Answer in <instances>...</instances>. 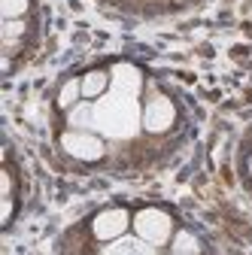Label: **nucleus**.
I'll return each mask as SVG.
<instances>
[{
  "instance_id": "obj_1",
  "label": "nucleus",
  "mask_w": 252,
  "mask_h": 255,
  "mask_svg": "<svg viewBox=\"0 0 252 255\" xmlns=\"http://www.w3.org/2000/svg\"><path fill=\"white\" fill-rule=\"evenodd\" d=\"M140 122L143 113L137 110V101L131 94H104L94 104V131L104 137H131Z\"/></svg>"
},
{
  "instance_id": "obj_2",
  "label": "nucleus",
  "mask_w": 252,
  "mask_h": 255,
  "mask_svg": "<svg viewBox=\"0 0 252 255\" xmlns=\"http://www.w3.org/2000/svg\"><path fill=\"white\" fill-rule=\"evenodd\" d=\"M134 231L149 246H164L173 237V219L164 210H140L134 216Z\"/></svg>"
},
{
  "instance_id": "obj_3",
  "label": "nucleus",
  "mask_w": 252,
  "mask_h": 255,
  "mask_svg": "<svg viewBox=\"0 0 252 255\" xmlns=\"http://www.w3.org/2000/svg\"><path fill=\"white\" fill-rule=\"evenodd\" d=\"M61 146L76 161H101L104 158V140L98 131H67L61 137Z\"/></svg>"
},
{
  "instance_id": "obj_4",
  "label": "nucleus",
  "mask_w": 252,
  "mask_h": 255,
  "mask_svg": "<svg viewBox=\"0 0 252 255\" xmlns=\"http://www.w3.org/2000/svg\"><path fill=\"white\" fill-rule=\"evenodd\" d=\"M173 104L164 98V94H155V98L146 104V110H143V128L146 131H152V134H161V131H167V128L173 125Z\"/></svg>"
},
{
  "instance_id": "obj_5",
  "label": "nucleus",
  "mask_w": 252,
  "mask_h": 255,
  "mask_svg": "<svg viewBox=\"0 0 252 255\" xmlns=\"http://www.w3.org/2000/svg\"><path fill=\"white\" fill-rule=\"evenodd\" d=\"M91 231H94L98 240H107V243L119 240L125 231H128V213H125V210H104V213L94 216Z\"/></svg>"
},
{
  "instance_id": "obj_6",
  "label": "nucleus",
  "mask_w": 252,
  "mask_h": 255,
  "mask_svg": "<svg viewBox=\"0 0 252 255\" xmlns=\"http://www.w3.org/2000/svg\"><path fill=\"white\" fill-rule=\"evenodd\" d=\"M113 79H116V91H119V94H131V98H137V91H140V85H143L140 70L128 67V64H119V67L113 70Z\"/></svg>"
},
{
  "instance_id": "obj_7",
  "label": "nucleus",
  "mask_w": 252,
  "mask_h": 255,
  "mask_svg": "<svg viewBox=\"0 0 252 255\" xmlns=\"http://www.w3.org/2000/svg\"><path fill=\"white\" fill-rule=\"evenodd\" d=\"M110 88V73L107 70H88L82 76V98L85 101H101Z\"/></svg>"
},
{
  "instance_id": "obj_8",
  "label": "nucleus",
  "mask_w": 252,
  "mask_h": 255,
  "mask_svg": "<svg viewBox=\"0 0 252 255\" xmlns=\"http://www.w3.org/2000/svg\"><path fill=\"white\" fill-rule=\"evenodd\" d=\"M67 125H70V131H94V104L85 101L67 110Z\"/></svg>"
},
{
  "instance_id": "obj_9",
  "label": "nucleus",
  "mask_w": 252,
  "mask_h": 255,
  "mask_svg": "<svg viewBox=\"0 0 252 255\" xmlns=\"http://www.w3.org/2000/svg\"><path fill=\"white\" fill-rule=\"evenodd\" d=\"M82 98V79H67L58 91V107L61 110H73Z\"/></svg>"
},
{
  "instance_id": "obj_10",
  "label": "nucleus",
  "mask_w": 252,
  "mask_h": 255,
  "mask_svg": "<svg viewBox=\"0 0 252 255\" xmlns=\"http://www.w3.org/2000/svg\"><path fill=\"white\" fill-rule=\"evenodd\" d=\"M170 246H173V255H198L201 252V243L195 240V234H188V231H176Z\"/></svg>"
},
{
  "instance_id": "obj_11",
  "label": "nucleus",
  "mask_w": 252,
  "mask_h": 255,
  "mask_svg": "<svg viewBox=\"0 0 252 255\" xmlns=\"http://www.w3.org/2000/svg\"><path fill=\"white\" fill-rule=\"evenodd\" d=\"M104 255H152V252L143 249V243H137V240H122V243L110 246Z\"/></svg>"
},
{
  "instance_id": "obj_12",
  "label": "nucleus",
  "mask_w": 252,
  "mask_h": 255,
  "mask_svg": "<svg viewBox=\"0 0 252 255\" xmlns=\"http://www.w3.org/2000/svg\"><path fill=\"white\" fill-rule=\"evenodd\" d=\"M27 3L30 0H0V15H3L6 21L9 18H21L27 12Z\"/></svg>"
},
{
  "instance_id": "obj_13",
  "label": "nucleus",
  "mask_w": 252,
  "mask_h": 255,
  "mask_svg": "<svg viewBox=\"0 0 252 255\" xmlns=\"http://www.w3.org/2000/svg\"><path fill=\"white\" fill-rule=\"evenodd\" d=\"M21 34H24V21H21V18H9V21H3V43H6V46H12Z\"/></svg>"
},
{
  "instance_id": "obj_14",
  "label": "nucleus",
  "mask_w": 252,
  "mask_h": 255,
  "mask_svg": "<svg viewBox=\"0 0 252 255\" xmlns=\"http://www.w3.org/2000/svg\"><path fill=\"white\" fill-rule=\"evenodd\" d=\"M9 216H12V201H9V198H3V225L9 222Z\"/></svg>"
},
{
  "instance_id": "obj_15",
  "label": "nucleus",
  "mask_w": 252,
  "mask_h": 255,
  "mask_svg": "<svg viewBox=\"0 0 252 255\" xmlns=\"http://www.w3.org/2000/svg\"><path fill=\"white\" fill-rule=\"evenodd\" d=\"M249 173H252V158H249Z\"/></svg>"
}]
</instances>
